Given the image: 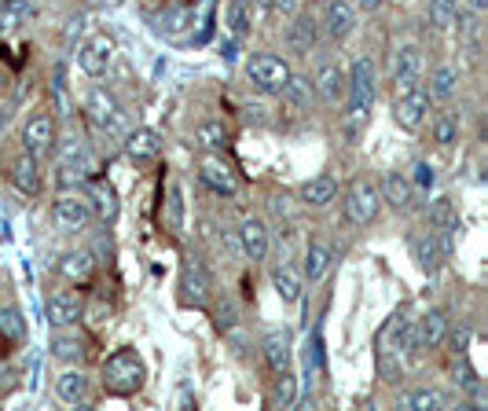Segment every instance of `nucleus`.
<instances>
[{
  "label": "nucleus",
  "instance_id": "32",
  "mask_svg": "<svg viewBox=\"0 0 488 411\" xmlns=\"http://www.w3.org/2000/svg\"><path fill=\"white\" fill-rule=\"evenodd\" d=\"M444 335H448V316L437 313V308L415 320V342H419V349H437L444 342Z\"/></svg>",
  "mask_w": 488,
  "mask_h": 411
},
{
  "label": "nucleus",
  "instance_id": "28",
  "mask_svg": "<svg viewBox=\"0 0 488 411\" xmlns=\"http://www.w3.org/2000/svg\"><path fill=\"white\" fill-rule=\"evenodd\" d=\"M378 195H382V202H385V206H393V210H408V206H412V195H415V187H412L408 173L393 169V173H385V176H382Z\"/></svg>",
  "mask_w": 488,
  "mask_h": 411
},
{
  "label": "nucleus",
  "instance_id": "44",
  "mask_svg": "<svg viewBox=\"0 0 488 411\" xmlns=\"http://www.w3.org/2000/svg\"><path fill=\"white\" fill-rule=\"evenodd\" d=\"M0 335H5L8 342H23L26 338V316L19 305H5L0 308Z\"/></svg>",
  "mask_w": 488,
  "mask_h": 411
},
{
  "label": "nucleus",
  "instance_id": "36",
  "mask_svg": "<svg viewBox=\"0 0 488 411\" xmlns=\"http://www.w3.org/2000/svg\"><path fill=\"white\" fill-rule=\"evenodd\" d=\"M455 88H459V70H455L452 63H441V66L430 70V85H426V92H430L433 103H448V99L455 95Z\"/></svg>",
  "mask_w": 488,
  "mask_h": 411
},
{
  "label": "nucleus",
  "instance_id": "2",
  "mask_svg": "<svg viewBox=\"0 0 488 411\" xmlns=\"http://www.w3.org/2000/svg\"><path fill=\"white\" fill-rule=\"evenodd\" d=\"M100 378H104V389L115 393V396H133L144 378H147V367H144V356L136 349H118L104 360L100 367Z\"/></svg>",
  "mask_w": 488,
  "mask_h": 411
},
{
  "label": "nucleus",
  "instance_id": "29",
  "mask_svg": "<svg viewBox=\"0 0 488 411\" xmlns=\"http://www.w3.org/2000/svg\"><path fill=\"white\" fill-rule=\"evenodd\" d=\"M283 107L290 111V115H305L309 107H313V77H305V74H290V81L283 85Z\"/></svg>",
  "mask_w": 488,
  "mask_h": 411
},
{
  "label": "nucleus",
  "instance_id": "43",
  "mask_svg": "<svg viewBox=\"0 0 488 411\" xmlns=\"http://www.w3.org/2000/svg\"><path fill=\"white\" fill-rule=\"evenodd\" d=\"M430 129H433V144L437 147H455L459 144V115L455 111H441Z\"/></svg>",
  "mask_w": 488,
  "mask_h": 411
},
{
  "label": "nucleus",
  "instance_id": "33",
  "mask_svg": "<svg viewBox=\"0 0 488 411\" xmlns=\"http://www.w3.org/2000/svg\"><path fill=\"white\" fill-rule=\"evenodd\" d=\"M224 26H228V37H235L239 45L254 34V8H250V0H228Z\"/></svg>",
  "mask_w": 488,
  "mask_h": 411
},
{
  "label": "nucleus",
  "instance_id": "10",
  "mask_svg": "<svg viewBox=\"0 0 488 411\" xmlns=\"http://www.w3.org/2000/svg\"><path fill=\"white\" fill-rule=\"evenodd\" d=\"M378 210H382L378 184H371L367 176H360V180L349 187V195H345V217H349L353 225H371V221L378 217Z\"/></svg>",
  "mask_w": 488,
  "mask_h": 411
},
{
  "label": "nucleus",
  "instance_id": "50",
  "mask_svg": "<svg viewBox=\"0 0 488 411\" xmlns=\"http://www.w3.org/2000/svg\"><path fill=\"white\" fill-rule=\"evenodd\" d=\"M448 338V335H444ZM470 338H473V331L463 324L459 331H452V338H448V353H466V346H470Z\"/></svg>",
  "mask_w": 488,
  "mask_h": 411
},
{
  "label": "nucleus",
  "instance_id": "20",
  "mask_svg": "<svg viewBox=\"0 0 488 411\" xmlns=\"http://www.w3.org/2000/svg\"><path fill=\"white\" fill-rule=\"evenodd\" d=\"M371 107H374L371 99L345 95V111H342V136H345V144H360V136L371 125Z\"/></svg>",
  "mask_w": 488,
  "mask_h": 411
},
{
  "label": "nucleus",
  "instance_id": "1",
  "mask_svg": "<svg viewBox=\"0 0 488 411\" xmlns=\"http://www.w3.org/2000/svg\"><path fill=\"white\" fill-rule=\"evenodd\" d=\"M81 111L95 129L107 133V136H125V129H129L125 107L107 85H88L85 95H81Z\"/></svg>",
  "mask_w": 488,
  "mask_h": 411
},
{
  "label": "nucleus",
  "instance_id": "9",
  "mask_svg": "<svg viewBox=\"0 0 488 411\" xmlns=\"http://www.w3.org/2000/svg\"><path fill=\"white\" fill-rule=\"evenodd\" d=\"M412 257L419 265V272L426 276H437L444 268V261L452 257V236H441V232H419L412 236Z\"/></svg>",
  "mask_w": 488,
  "mask_h": 411
},
{
  "label": "nucleus",
  "instance_id": "45",
  "mask_svg": "<svg viewBox=\"0 0 488 411\" xmlns=\"http://www.w3.org/2000/svg\"><path fill=\"white\" fill-rule=\"evenodd\" d=\"M477 382H481V375L473 371L470 356H466V353H452V386H455L459 393H466V389H473Z\"/></svg>",
  "mask_w": 488,
  "mask_h": 411
},
{
  "label": "nucleus",
  "instance_id": "53",
  "mask_svg": "<svg viewBox=\"0 0 488 411\" xmlns=\"http://www.w3.org/2000/svg\"><path fill=\"white\" fill-rule=\"evenodd\" d=\"M221 59H224V63H235V59H239V41H235V37H224V41H221Z\"/></svg>",
  "mask_w": 488,
  "mask_h": 411
},
{
  "label": "nucleus",
  "instance_id": "54",
  "mask_svg": "<svg viewBox=\"0 0 488 411\" xmlns=\"http://www.w3.org/2000/svg\"><path fill=\"white\" fill-rule=\"evenodd\" d=\"M385 5H389V0H360L364 12H378V8H385Z\"/></svg>",
  "mask_w": 488,
  "mask_h": 411
},
{
  "label": "nucleus",
  "instance_id": "52",
  "mask_svg": "<svg viewBox=\"0 0 488 411\" xmlns=\"http://www.w3.org/2000/svg\"><path fill=\"white\" fill-rule=\"evenodd\" d=\"M272 214H275L279 221H290V217H294V210H290V198H286V195H275V198H272Z\"/></svg>",
  "mask_w": 488,
  "mask_h": 411
},
{
  "label": "nucleus",
  "instance_id": "48",
  "mask_svg": "<svg viewBox=\"0 0 488 411\" xmlns=\"http://www.w3.org/2000/svg\"><path fill=\"white\" fill-rule=\"evenodd\" d=\"M294 400H298V378L290 375V371H279V386H275L272 404H275V407H290Z\"/></svg>",
  "mask_w": 488,
  "mask_h": 411
},
{
  "label": "nucleus",
  "instance_id": "37",
  "mask_svg": "<svg viewBox=\"0 0 488 411\" xmlns=\"http://www.w3.org/2000/svg\"><path fill=\"white\" fill-rule=\"evenodd\" d=\"M48 349H52V356H55V360H63V364H85V356H88V346H85V338H77V335H66L63 327H59V335H52Z\"/></svg>",
  "mask_w": 488,
  "mask_h": 411
},
{
  "label": "nucleus",
  "instance_id": "55",
  "mask_svg": "<svg viewBox=\"0 0 488 411\" xmlns=\"http://www.w3.org/2000/svg\"><path fill=\"white\" fill-rule=\"evenodd\" d=\"M466 5H470V12H477V15H481V12L488 8V0H466Z\"/></svg>",
  "mask_w": 488,
  "mask_h": 411
},
{
  "label": "nucleus",
  "instance_id": "7",
  "mask_svg": "<svg viewBox=\"0 0 488 411\" xmlns=\"http://www.w3.org/2000/svg\"><path fill=\"white\" fill-rule=\"evenodd\" d=\"M194 169H199V180H203L214 195H221V198H235V195H239V176H235V169L224 162L221 151H203L199 162H194Z\"/></svg>",
  "mask_w": 488,
  "mask_h": 411
},
{
  "label": "nucleus",
  "instance_id": "24",
  "mask_svg": "<svg viewBox=\"0 0 488 411\" xmlns=\"http://www.w3.org/2000/svg\"><path fill=\"white\" fill-rule=\"evenodd\" d=\"M125 155H129V162H136V165H144V162H154L158 155H162V136L154 133V129H125Z\"/></svg>",
  "mask_w": 488,
  "mask_h": 411
},
{
  "label": "nucleus",
  "instance_id": "40",
  "mask_svg": "<svg viewBox=\"0 0 488 411\" xmlns=\"http://www.w3.org/2000/svg\"><path fill=\"white\" fill-rule=\"evenodd\" d=\"M92 268H95V257H92L88 250H70V254H63V261H59V272H63L70 283H88Z\"/></svg>",
  "mask_w": 488,
  "mask_h": 411
},
{
  "label": "nucleus",
  "instance_id": "3",
  "mask_svg": "<svg viewBox=\"0 0 488 411\" xmlns=\"http://www.w3.org/2000/svg\"><path fill=\"white\" fill-rule=\"evenodd\" d=\"M95 176H100V158L88 151V144L77 140V136L63 140V147H59V184L63 187H85Z\"/></svg>",
  "mask_w": 488,
  "mask_h": 411
},
{
  "label": "nucleus",
  "instance_id": "49",
  "mask_svg": "<svg viewBox=\"0 0 488 411\" xmlns=\"http://www.w3.org/2000/svg\"><path fill=\"white\" fill-rule=\"evenodd\" d=\"M81 316H88V324H92V327H104V324L111 320V305H104V301H95V305L81 308Z\"/></svg>",
  "mask_w": 488,
  "mask_h": 411
},
{
  "label": "nucleus",
  "instance_id": "34",
  "mask_svg": "<svg viewBox=\"0 0 488 411\" xmlns=\"http://www.w3.org/2000/svg\"><path fill=\"white\" fill-rule=\"evenodd\" d=\"M12 184L23 191V195H37L41 191V165L30 151H23L15 162H12Z\"/></svg>",
  "mask_w": 488,
  "mask_h": 411
},
{
  "label": "nucleus",
  "instance_id": "14",
  "mask_svg": "<svg viewBox=\"0 0 488 411\" xmlns=\"http://www.w3.org/2000/svg\"><path fill=\"white\" fill-rule=\"evenodd\" d=\"M55 118L48 115V111H37L30 122H26V129H23V147L34 155V158H45V155H52L55 151Z\"/></svg>",
  "mask_w": 488,
  "mask_h": 411
},
{
  "label": "nucleus",
  "instance_id": "6",
  "mask_svg": "<svg viewBox=\"0 0 488 411\" xmlns=\"http://www.w3.org/2000/svg\"><path fill=\"white\" fill-rule=\"evenodd\" d=\"M214 294V279H210V268L199 254H187L184 265H180V301L184 305H194L203 308Z\"/></svg>",
  "mask_w": 488,
  "mask_h": 411
},
{
  "label": "nucleus",
  "instance_id": "25",
  "mask_svg": "<svg viewBox=\"0 0 488 411\" xmlns=\"http://www.w3.org/2000/svg\"><path fill=\"white\" fill-rule=\"evenodd\" d=\"M217 34V0H199V5L191 8V41L194 48H203L210 45Z\"/></svg>",
  "mask_w": 488,
  "mask_h": 411
},
{
  "label": "nucleus",
  "instance_id": "12",
  "mask_svg": "<svg viewBox=\"0 0 488 411\" xmlns=\"http://www.w3.org/2000/svg\"><path fill=\"white\" fill-rule=\"evenodd\" d=\"M423 74H426L423 48H419V45H401V48L393 52V85H397V95L419 88V85H423Z\"/></svg>",
  "mask_w": 488,
  "mask_h": 411
},
{
  "label": "nucleus",
  "instance_id": "31",
  "mask_svg": "<svg viewBox=\"0 0 488 411\" xmlns=\"http://www.w3.org/2000/svg\"><path fill=\"white\" fill-rule=\"evenodd\" d=\"M349 92L345 95H360V99H371L374 103V63L367 59V55H356L353 59V66H349Z\"/></svg>",
  "mask_w": 488,
  "mask_h": 411
},
{
  "label": "nucleus",
  "instance_id": "38",
  "mask_svg": "<svg viewBox=\"0 0 488 411\" xmlns=\"http://www.w3.org/2000/svg\"><path fill=\"white\" fill-rule=\"evenodd\" d=\"M401 407H408V411H444V407H455V396H448L441 389H415V393L401 396Z\"/></svg>",
  "mask_w": 488,
  "mask_h": 411
},
{
  "label": "nucleus",
  "instance_id": "26",
  "mask_svg": "<svg viewBox=\"0 0 488 411\" xmlns=\"http://www.w3.org/2000/svg\"><path fill=\"white\" fill-rule=\"evenodd\" d=\"M331 265H334V250H331V246H324V243H309L298 272H302V279H305L309 286H320V283L327 279Z\"/></svg>",
  "mask_w": 488,
  "mask_h": 411
},
{
  "label": "nucleus",
  "instance_id": "23",
  "mask_svg": "<svg viewBox=\"0 0 488 411\" xmlns=\"http://www.w3.org/2000/svg\"><path fill=\"white\" fill-rule=\"evenodd\" d=\"M272 286H275L283 305H298L302 294H305V279H302V272L290 261H275L272 265Z\"/></svg>",
  "mask_w": 488,
  "mask_h": 411
},
{
  "label": "nucleus",
  "instance_id": "47",
  "mask_svg": "<svg viewBox=\"0 0 488 411\" xmlns=\"http://www.w3.org/2000/svg\"><path fill=\"white\" fill-rule=\"evenodd\" d=\"M408 180H412V187H415L419 195H430V191L437 187V165H433V162H415Z\"/></svg>",
  "mask_w": 488,
  "mask_h": 411
},
{
  "label": "nucleus",
  "instance_id": "16",
  "mask_svg": "<svg viewBox=\"0 0 488 411\" xmlns=\"http://www.w3.org/2000/svg\"><path fill=\"white\" fill-rule=\"evenodd\" d=\"M55 396H59L66 407H88L92 378L81 371V364H70V371H63V375L55 378Z\"/></svg>",
  "mask_w": 488,
  "mask_h": 411
},
{
  "label": "nucleus",
  "instance_id": "17",
  "mask_svg": "<svg viewBox=\"0 0 488 411\" xmlns=\"http://www.w3.org/2000/svg\"><path fill=\"white\" fill-rule=\"evenodd\" d=\"M81 308H85V301L74 290H55L45 301V316L52 327H74L81 320Z\"/></svg>",
  "mask_w": 488,
  "mask_h": 411
},
{
  "label": "nucleus",
  "instance_id": "4",
  "mask_svg": "<svg viewBox=\"0 0 488 411\" xmlns=\"http://www.w3.org/2000/svg\"><path fill=\"white\" fill-rule=\"evenodd\" d=\"M290 63L286 59H279V55H272V52H254L250 59H246V81L261 92V95H279L283 92V85L290 81Z\"/></svg>",
  "mask_w": 488,
  "mask_h": 411
},
{
  "label": "nucleus",
  "instance_id": "18",
  "mask_svg": "<svg viewBox=\"0 0 488 411\" xmlns=\"http://www.w3.org/2000/svg\"><path fill=\"white\" fill-rule=\"evenodd\" d=\"M184 225H187V206H184V187L176 176H169L165 184V195H162V228L169 236H184Z\"/></svg>",
  "mask_w": 488,
  "mask_h": 411
},
{
  "label": "nucleus",
  "instance_id": "11",
  "mask_svg": "<svg viewBox=\"0 0 488 411\" xmlns=\"http://www.w3.org/2000/svg\"><path fill=\"white\" fill-rule=\"evenodd\" d=\"M77 66L88 77H107L115 66V41L107 34H95L77 48Z\"/></svg>",
  "mask_w": 488,
  "mask_h": 411
},
{
  "label": "nucleus",
  "instance_id": "56",
  "mask_svg": "<svg viewBox=\"0 0 488 411\" xmlns=\"http://www.w3.org/2000/svg\"><path fill=\"white\" fill-rule=\"evenodd\" d=\"M313 5H327V0H313Z\"/></svg>",
  "mask_w": 488,
  "mask_h": 411
},
{
  "label": "nucleus",
  "instance_id": "19",
  "mask_svg": "<svg viewBox=\"0 0 488 411\" xmlns=\"http://www.w3.org/2000/svg\"><path fill=\"white\" fill-rule=\"evenodd\" d=\"M313 92H316L324 103H331V107H338V103L345 99V92H349L345 70H342L338 63H324V66L316 70V77H313Z\"/></svg>",
  "mask_w": 488,
  "mask_h": 411
},
{
  "label": "nucleus",
  "instance_id": "27",
  "mask_svg": "<svg viewBox=\"0 0 488 411\" xmlns=\"http://www.w3.org/2000/svg\"><path fill=\"white\" fill-rule=\"evenodd\" d=\"M290 356H294V335L286 327H275L264 335V360L268 367L279 375V371H290Z\"/></svg>",
  "mask_w": 488,
  "mask_h": 411
},
{
  "label": "nucleus",
  "instance_id": "42",
  "mask_svg": "<svg viewBox=\"0 0 488 411\" xmlns=\"http://www.w3.org/2000/svg\"><path fill=\"white\" fill-rule=\"evenodd\" d=\"M30 19V0H0V34H12Z\"/></svg>",
  "mask_w": 488,
  "mask_h": 411
},
{
  "label": "nucleus",
  "instance_id": "39",
  "mask_svg": "<svg viewBox=\"0 0 488 411\" xmlns=\"http://www.w3.org/2000/svg\"><path fill=\"white\" fill-rule=\"evenodd\" d=\"M430 228L441 236H455L459 232V214H455V202L448 195L430 202Z\"/></svg>",
  "mask_w": 488,
  "mask_h": 411
},
{
  "label": "nucleus",
  "instance_id": "41",
  "mask_svg": "<svg viewBox=\"0 0 488 411\" xmlns=\"http://www.w3.org/2000/svg\"><path fill=\"white\" fill-rule=\"evenodd\" d=\"M194 147H199V151H224L228 147L224 122H203V125H194Z\"/></svg>",
  "mask_w": 488,
  "mask_h": 411
},
{
  "label": "nucleus",
  "instance_id": "46",
  "mask_svg": "<svg viewBox=\"0 0 488 411\" xmlns=\"http://www.w3.org/2000/svg\"><path fill=\"white\" fill-rule=\"evenodd\" d=\"M455 12H459V0H430L426 5V19L433 30H452Z\"/></svg>",
  "mask_w": 488,
  "mask_h": 411
},
{
  "label": "nucleus",
  "instance_id": "22",
  "mask_svg": "<svg viewBox=\"0 0 488 411\" xmlns=\"http://www.w3.org/2000/svg\"><path fill=\"white\" fill-rule=\"evenodd\" d=\"M316 45H320V23L313 15H298L294 12V23L286 26V48L294 55H313Z\"/></svg>",
  "mask_w": 488,
  "mask_h": 411
},
{
  "label": "nucleus",
  "instance_id": "35",
  "mask_svg": "<svg viewBox=\"0 0 488 411\" xmlns=\"http://www.w3.org/2000/svg\"><path fill=\"white\" fill-rule=\"evenodd\" d=\"M338 198V180L334 176H313V180H305L302 184V202L305 206H313V210H324V206H331Z\"/></svg>",
  "mask_w": 488,
  "mask_h": 411
},
{
  "label": "nucleus",
  "instance_id": "5",
  "mask_svg": "<svg viewBox=\"0 0 488 411\" xmlns=\"http://www.w3.org/2000/svg\"><path fill=\"white\" fill-rule=\"evenodd\" d=\"M52 221H55V228H59V232H66V236L85 232V228L92 225V206H88V195H85L81 187H66V191L55 198V206H52Z\"/></svg>",
  "mask_w": 488,
  "mask_h": 411
},
{
  "label": "nucleus",
  "instance_id": "30",
  "mask_svg": "<svg viewBox=\"0 0 488 411\" xmlns=\"http://www.w3.org/2000/svg\"><path fill=\"white\" fill-rule=\"evenodd\" d=\"M191 30V8L187 5H169L154 15V34L158 37H169V41H180L184 34Z\"/></svg>",
  "mask_w": 488,
  "mask_h": 411
},
{
  "label": "nucleus",
  "instance_id": "13",
  "mask_svg": "<svg viewBox=\"0 0 488 411\" xmlns=\"http://www.w3.org/2000/svg\"><path fill=\"white\" fill-rule=\"evenodd\" d=\"M353 30H356V5L353 0H327L324 5V34H327V41L342 45V41L353 37Z\"/></svg>",
  "mask_w": 488,
  "mask_h": 411
},
{
  "label": "nucleus",
  "instance_id": "8",
  "mask_svg": "<svg viewBox=\"0 0 488 411\" xmlns=\"http://www.w3.org/2000/svg\"><path fill=\"white\" fill-rule=\"evenodd\" d=\"M430 111H433V99L426 92V85L412 88V92H401L393 99V122L404 129V133H419L426 122H430Z\"/></svg>",
  "mask_w": 488,
  "mask_h": 411
},
{
  "label": "nucleus",
  "instance_id": "21",
  "mask_svg": "<svg viewBox=\"0 0 488 411\" xmlns=\"http://www.w3.org/2000/svg\"><path fill=\"white\" fill-rule=\"evenodd\" d=\"M85 195H88V206H92V217H100L104 225H111L115 217H118V210H122V206H118V191L107 184V180H100V176H95V180H88L85 187H81Z\"/></svg>",
  "mask_w": 488,
  "mask_h": 411
},
{
  "label": "nucleus",
  "instance_id": "51",
  "mask_svg": "<svg viewBox=\"0 0 488 411\" xmlns=\"http://www.w3.org/2000/svg\"><path fill=\"white\" fill-rule=\"evenodd\" d=\"M302 0H261L264 12H275V15H294Z\"/></svg>",
  "mask_w": 488,
  "mask_h": 411
},
{
  "label": "nucleus",
  "instance_id": "15",
  "mask_svg": "<svg viewBox=\"0 0 488 411\" xmlns=\"http://www.w3.org/2000/svg\"><path fill=\"white\" fill-rule=\"evenodd\" d=\"M235 243H239V254L246 257V261H264L268 257V246H272V239H268V225L261 221V217H243L239 221V232H235Z\"/></svg>",
  "mask_w": 488,
  "mask_h": 411
}]
</instances>
